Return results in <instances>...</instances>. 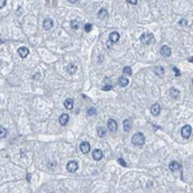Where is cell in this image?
I'll return each mask as SVG.
<instances>
[{
	"label": "cell",
	"instance_id": "26",
	"mask_svg": "<svg viewBox=\"0 0 193 193\" xmlns=\"http://www.w3.org/2000/svg\"><path fill=\"white\" fill-rule=\"evenodd\" d=\"M87 115L88 116H93V115H96V109L95 108H90V109L87 111Z\"/></svg>",
	"mask_w": 193,
	"mask_h": 193
},
{
	"label": "cell",
	"instance_id": "19",
	"mask_svg": "<svg viewBox=\"0 0 193 193\" xmlns=\"http://www.w3.org/2000/svg\"><path fill=\"white\" fill-rule=\"evenodd\" d=\"M169 94H170V96L172 98H178V96H179V90L176 89V88H171Z\"/></svg>",
	"mask_w": 193,
	"mask_h": 193
},
{
	"label": "cell",
	"instance_id": "38",
	"mask_svg": "<svg viewBox=\"0 0 193 193\" xmlns=\"http://www.w3.org/2000/svg\"><path fill=\"white\" fill-rule=\"evenodd\" d=\"M192 84H193V80H192Z\"/></svg>",
	"mask_w": 193,
	"mask_h": 193
},
{
	"label": "cell",
	"instance_id": "8",
	"mask_svg": "<svg viewBox=\"0 0 193 193\" xmlns=\"http://www.w3.org/2000/svg\"><path fill=\"white\" fill-rule=\"evenodd\" d=\"M161 53H162V55H164V57H170L171 49L169 48L168 45H163L162 48H161Z\"/></svg>",
	"mask_w": 193,
	"mask_h": 193
},
{
	"label": "cell",
	"instance_id": "32",
	"mask_svg": "<svg viewBox=\"0 0 193 193\" xmlns=\"http://www.w3.org/2000/svg\"><path fill=\"white\" fill-rule=\"evenodd\" d=\"M6 6V0H0V8L5 7Z\"/></svg>",
	"mask_w": 193,
	"mask_h": 193
},
{
	"label": "cell",
	"instance_id": "13",
	"mask_svg": "<svg viewBox=\"0 0 193 193\" xmlns=\"http://www.w3.org/2000/svg\"><path fill=\"white\" fill-rule=\"evenodd\" d=\"M169 169H170L171 171H174V172H176V171H178L180 169V164L178 162H171L170 164H169Z\"/></svg>",
	"mask_w": 193,
	"mask_h": 193
},
{
	"label": "cell",
	"instance_id": "6",
	"mask_svg": "<svg viewBox=\"0 0 193 193\" xmlns=\"http://www.w3.org/2000/svg\"><path fill=\"white\" fill-rule=\"evenodd\" d=\"M150 112L153 113L154 116L160 115V112H161V106H160V104L155 103V104L151 105V106H150Z\"/></svg>",
	"mask_w": 193,
	"mask_h": 193
},
{
	"label": "cell",
	"instance_id": "30",
	"mask_svg": "<svg viewBox=\"0 0 193 193\" xmlns=\"http://www.w3.org/2000/svg\"><path fill=\"white\" fill-rule=\"evenodd\" d=\"M118 162H119V164H120V165L126 166V163H125V161L123 160V159H119V160H118Z\"/></svg>",
	"mask_w": 193,
	"mask_h": 193
},
{
	"label": "cell",
	"instance_id": "3",
	"mask_svg": "<svg viewBox=\"0 0 193 193\" xmlns=\"http://www.w3.org/2000/svg\"><path fill=\"white\" fill-rule=\"evenodd\" d=\"M78 168H79V164L75 161H69V162L67 163V171L68 172H72V174L73 172H77Z\"/></svg>",
	"mask_w": 193,
	"mask_h": 193
},
{
	"label": "cell",
	"instance_id": "21",
	"mask_svg": "<svg viewBox=\"0 0 193 193\" xmlns=\"http://www.w3.org/2000/svg\"><path fill=\"white\" fill-rule=\"evenodd\" d=\"M106 15H108V11L104 9V8H101L99 12H98V17H99V19H104V17H106Z\"/></svg>",
	"mask_w": 193,
	"mask_h": 193
},
{
	"label": "cell",
	"instance_id": "10",
	"mask_svg": "<svg viewBox=\"0 0 193 193\" xmlns=\"http://www.w3.org/2000/svg\"><path fill=\"white\" fill-rule=\"evenodd\" d=\"M80 149L83 154H88L90 151V145L88 142H82V144L80 145Z\"/></svg>",
	"mask_w": 193,
	"mask_h": 193
},
{
	"label": "cell",
	"instance_id": "33",
	"mask_svg": "<svg viewBox=\"0 0 193 193\" xmlns=\"http://www.w3.org/2000/svg\"><path fill=\"white\" fill-rule=\"evenodd\" d=\"M128 4H132V5H136V2H138V0H127Z\"/></svg>",
	"mask_w": 193,
	"mask_h": 193
},
{
	"label": "cell",
	"instance_id": "14",
	"mask_svg": "<svg viewBox=\"0 0 193 193\" xmlns=\"http://www.w3.org/2000/svg\"><path fill=\"white\" fill-rule=\"evenodd\" d=\"M68 119H69V116L67 115V113H63L60 117H59V123H60V125H66L67 124V121H68Z\"/></svg>",
	"mask_w": 193,
	"mask_h": 193
},
{
	"label": "cell",
	"instance_id": "18",
	"mask_svg": "<svg viewBox=\"0 0 193 193\" xmlns=\"http://www.w3.org/2000/svg\"><path fill=\"white\" fill-rule=\"evenodd\" d=\"M131 120L130 119H125L124 120V123H123V126H124V130L126 131V132H130V130H131Z\"/></svg>",
	"mask_w": 193,
	"mask_h": 193
},
{
	"label": "cell",
	"instance_id": "20",
	"mask_svg": "<svg viewBox=\"0 0 193 193\" xmlns=\"http://www.w3.org/2000/svg\"><path fill=\"white\" fill-rule=\"evenodd\" d=\"M128 79H126V78H124V77H120L119 78V86H121V87H126L127 84H128Z\"/></svg>",
	"mask_w": 193,
	"mask_h": 193
},
{
	"label": "cell",
	"instance_id": "5",
	"mask_svg": "<svg viewBox=\"0 0 193 193\" xmlns=\"http://www.w3.org/2000/svg\"><path fill=\"white\" fill-rule=\"evenodd\" d=\"M191 133H192V127L190 126V125H185V126L182 128V135H183V138H185V139L190 138Z\"/></svg>",
	"mask_w": 193,
	"mask_h": 193
},
{
	"label": "cell",
	"instance_id": "27",
	"mask_svg": "<svg viewBox=\"0 0 193 193\" xmlns=\"http://www.w3.org/2000/svg\"><path fill=\"white\" fill-rule=\"evenodd\" d=\"M92 28H93V26H92V23H87L86 26H84V30L87 31V33H89L90 30H92Z\"/></svg>",
	"mask_w": 193,
	"mask_h": 193
},
{
	"label": "cell",
	"instance_id": "15",
	"mask_svg": "<svg viewBox=\"0 0 193 193\" xmlns=\"http://www.w3.org/2000/svg\"><path fill=\"white\" fill-rule=\"evenodd\" d=\"M154 72L156 75H159V77H163V74H164V68H163L162 66H156L154 68Z\"/></svg>",
	"mask_w": 193,
	"mask_h": 193
},
{
	"label": "cell",
	"instance_id": "16",
	"mask_svg": "<svg viewBox=\"0 0 193 193\" xmlns=\"http://www.w3.org/2000/svg\"><path fill=\"white\" fill-rule=\"evenodd\" d=\"M66 69H67V72H68L69 74H74V73L77 72L78 67H77V65H74V64H69V65L66 67Z\"/></svg>",
	"mask_w": 193,
	"mask_h": 193
},
{
	"label": "cell",
	"instance_id": "12",
	"mask_svg": "<svg viewBox=\"0 0 193 193\" xmlns=\"http://www.w3.org/2000/svg\"><path fill=\"white\" fill-rule=\"evenodd\" d=\"M43 27H44L45 30H49V29H51L52 27H53V21H52L51 19L44 20V22H43Z\"/></svg>",
	"mask_w": 193,
	"mask_h": 193
},
{
	"label": "cell",
	"instance_id": "37",
	"mask_svg": "<svg viewBox=\"0 0 193 193\" xmlns=\"http://www.w3.org/2000/svg\"><path fill=\"white\" fill-rule=\"evenodd\" d=\"M77 1H78V0H69V2H72V4H73V2H77Z\"/></svg>",
	"mask_w": 193,
	"mask_h": 193
},
{
	"label": "cell",
	"instance_id": "7",
	"mask_svg": "<svg viewBox=\"0 0 193 193\" xmlns=\"http://www.w3.org/2000/svg\"><path fill=\"white\" fill-rule=\"evenodd\" d=\"M102 157H103V153H102L101 149H95V150L93 151V159L95 161L102 160Z\"/></svg>",
	"mask_w": 193,
	"mask_h": 193
},
{
	"label": "cell",
	"instance_id": "36",
	"mask_svg": "<svg viewBox=\"0 0 193 193\" xmlns=\"http://www.w3.org/2000/svg\"><path fill=\"white\" fill-rule=\"evenodd\" d=\"M39 77H40V75H39V74H36V75H35V79H38Z\"/></svg>",
	"mask_w": 193,
	"mask_h": 193
},
{
	"label": "cell",
	"instance_id": "11",
	"mask_svg": "<svg viewBox=\"0 0 193 193\" xmlns=\"http://www.w3.org/2000/svg\"><path fill=\"white\" fill-rule=\"evenodd\" d=\"M109 39H110V42H112V43H117L119 40V34L117 33V31H112L109 36Z\"/></svg>",
	"mask_w": 193,
	"mask_h": 193
},
{
	"label": "cell",
	"instance_id": "29",
	"mask_svg": "<svg viewBox=\"0 0 193 193\" xmlns=\"http://www.w3.org/2000/svg\"><path fill=\"white\" fill-rule=\"evenodd\" d=\"M111 88H112V87H111L110 84H108V86H103V88H102V89H103L104 92H109V90H110Z\"/></svg>",
	"mask_w": 193,
	"mask_h": 193
},
{
	"label": "cell",
	"instance_id": "23",
	"mask_svg": "<svg viewBox=\"0 0 193 193\" xmlns=\"http://www.w3.org/2000/svg\"><path fill=\"white\" fill-rule=\"evenodd\" d=\"M123 72H124L126 75H132V68H131V67H128V66L124 67V69H123Z\"/></svg>",
	"mask_w": 193,
	"mask_h": 193
},
{
	"label": "cell",
	"instance_id": "2",
	"mask_svg": "<svg viewBox=\"0 0 193 193\" xmlns=\"http://www.w3.org/2000/svg\"><path fill=\"white\" fill-rule=\"evenodd\" d=\"M140 40H141V43H144L146 45L151 44V43L154 42V36L151 34H144L140 37Z\"/></svg>",
	"mask_w": 193,
	"mask_h": 193
},
{
	"label": "cell",
	"instance_id": "9",
	"mask_svg": "<svg viewBox=\"0 0 193 193\" xmlns=\"http://www.w3.org/2000/svg\"><path fill=\"white\" fill-rule=\"evenodd\" d=\"M17 52H19V54L21 58H26V57H28V54H29V49L26 48V46H22V48H20L17 50Z\"/></svg>",
	"mask_w": 193,
	"mask_h": 193
},
{
	"label": "cell",
	"instance_id": "28",
	"mask_svg": "<svg viewBox=\"0 0 193 193\" xmlns=\"http://www.w3.org/2000/svg\"><path fill=\"white\" fill-rule=\"evenodd\" d=\"M179 24H180V26H187V24H189V22H187V20L182 19V20L179 21Z\"/></svg>",
	"mask_w": 193,
	"mask_h": 193
},
{
	"label": "cell",
	"instance_id": "1",
	"mask_svg": "<svg viewBox=\"0 0 193 193\" xmlns=\"http://www.w3.org/2000/svg\"><path fill=\"white\" fill-rule=\"evenodd\" d=\"M145 141V135L142 133H135L132 138V144L135 146H144Z\"/></svg>",
	"mask_w": 193,
	"mask_h": 193
},
{
	"label": "cell",
	"instance_id": "31",
	"mask_svg": "<svg viewBox=\"0 0 193 193\" xmlns=\"http://www.w3.org/2000/svg\"><path fill=\"white\" fill-rule=\"evenodd\" d=\"M174 71H175V74H176V77H179V75H180L179 69H178V68H176V67H174Z\"/></svg>",
	"mask_w": 193,
	"mask_h": 193
},
{
	"label": "cell",
	"instance_id": "25",
	"mask_svg": "<svg viewBox=\"0 0 193 193\" xmlns=\"http://www.w3.org/2000/svg\"><path fill=\"white\" fill-rule=\"evenodd\" d=\"M71 27H72V29H79V22L75 21V20H73L71 22Z\"/></svg>",
	"mask_w": 193,
	"mask_h": 193
},
{
	"label": "cell",
	"instance_id": "24",
	"mask_svg": "<svg viewBox=\"0 0 193 193\" xmlns=\"http://www.w3.org/2000/svg\"><path fill=\"white\" fill-rule=\"evenodd\" d=\"M6 135H7V130H6L5 127H1L0 128V136H1V139L5 138Z\"/></svg>",
	"mask_w": 193,
	"mask_h": 193
},
{
	"label": "cell",
	"instance_id": "34",
	"mask_svg": "<svg viewBox=\"0 0 193 193\" xmlns=\"http://www.w3.org/2000/svg\"><path fill=\"white\" fill-rule=\"evenodd\" d=\"M30 179H31V176L28 174V175H27V180H28V182H30Z\"/></svg>",
	"mask_w": 193,
	"mask_h": 193
},
{
	"label": "cell",
	"instance_id": "17",
	"mask_svg": "<svg viewBox=\"0 0 193 193\" xmlns=\"http://www.w3.org/2000/svg\"><path fill=\"white\" fill-rule=\"evenodd\" d=\"M64 105L67 110H72L73 109V99L72 98H67L65 102H64Z\"/></svg>",
	"mask_w": 193,
	"mask_h": 193
},
{
	"label": "cell",
	"instance_id": "4",
	"mask_svg": "<svg viewBox=\"0 0 193 193\" xmlns=\"http://www.w3.org/2000/svg\"><path fill=\"white\" fill-rule=\"evenodd\" d=\"M108 128H109V131L110 132H116L117 131V128H118V125H117V121L115 120V119H109L108 120Z\"/></svg>",
	"mask_w": 193,
	"mask_h": 193
},
{
	"label": "cell",
	"instance_id": "22",
	"mask_svg": "<svg viewBox=\"0 0 193 193\" xmlns=\"http://www.w3.org/2000/svg\"><path fill=\"white\" fill-rule=\"evenodd\" d=\"M97 133H98V135H99V138H104L105 134H106V132H105V130H104V127H98L97 128Z\"/></svg>",
	"mask_w": 193,
	"mask_h": 193
},
{
	"label": "cell",
	"instance_id": "35",
	"mask_svg": "<svg viewBox=\"0 0 193 193\" xmlns=\"http://www.w3.org/2000/svg\"><path fill=\"white\" fill-rule=\"evenodd\" d=\"M189 61H190V63H193V57H191V58H189Z\"/></svg>",
	"mask_w": 193,
	"mask_h": 193
}]
</instances>
